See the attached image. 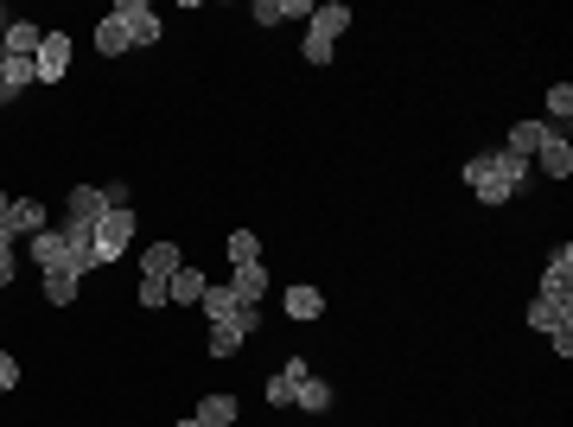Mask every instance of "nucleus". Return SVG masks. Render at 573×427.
I'll return each mask as SVG.
<instances>
[{
  "label": "nucleus",
  "mask_w": 573,
  "mask_h": 427,
  "mask_svg": "<svg viewBox=\"0 0 573 427\" xmlns=\"http://www.w3.org/2000/svg\"><path fill=\"white\" fill-rule=\"evenodd\" d=\"M542 300H561L573 306V243H561L548 255V275H542Z\"/></svg>",
  "instance_id": "0eeeda50"
},
{
  "label": "nucleus",
  "mask_w": 573,
  "mask_h": 427,
  "mask_svg": "<svg viewBox=\"0 0 573 427\" xmlns=\"http://www.w3.org/2000/svg\"><path fill=\"white\" fill-rule=\"evenodd\" d=\"M45 300L51 306H71L77 300V275H71V268H45Z\"/></svg>",
  "instance_id": "5701e85b"
},
{
  "label": "nucleus",
  "mask_w": 573,
  "mask_h": 427,
  "mask_svg": "<svg viewBox=\"0 0 573 427\" xmlns=\"http://www.w3.org/2000/svg\"><path fill=\"white\" fill-rule=\"evenodd\" d=\"M7 204H13V198H7V192H0V224H7Z\"/></svg>",
  "instance_id": "f704fd0d"
},
{
  "label": "nucleus",
  "mask_w": 573,
  "mask_h": 427,
  "mask_svg": "<svg viewBox=\"0 0 573 427\" xmlns=\"http://www.w3.org/2000/svg\"><path fill=\"white\" fill-rule=\"evenodd\" d=\"M26 83H39V71H32V58H7V51H0V96H20Z\"/></svg>",
  "instance_id": "dca6fc26"
},
{
  "label": "nucleus",
  "mask_w": 573,
  "mask_h": 427,
  "mask_svg": "<svg viewBox=\"0 0 573 427\" xmlns=\"http://www.w3.org/2000/svg\"><path fill=\"white\" fill-rule=\"evenodd\" d=\"M332 39H319V32H306V64H332Z\"/></svg>",
  "instance_id": "c756f323"
},
{
  "label": "nucleus",
  "mask_w": 573,
  "mask_h": 427,
  "mask_svg": "<svg viewBox=\"0 0 573 427\" xmlns=\"http://www.w3.org/2000/svg\"><path fill=\"white\" fill-rule=\"evenodd\" d=\"M128 243H134V211H128V204H121V211H102V224H96V262L109 268Z\"/></svg>",
  "instance_id": "423d86ee"
},
{
  "label": "nucleus",
  "mask_w": 573,
  "mask_h": 427,
  "mask_svg": "<svg viewBox=\"0 0 573 427\" xmlns=\"http://www.w3.org/2000/svg\"><path fill=\"white\" fill-rule=\"evenodd\" d=\"M535 173H548V179H567L573 173V147H567V134H548L542 147H535Z\"/></svg>",
  "instance_id": "1a4fd4ad"
},
{
  "label": "nucleus",
  "mask_w": 573,
  "mask_h": 427,
  "mask_svg": "<svg viewBox=\"0 0 573 427\" xmlns=\"http://www.w3.org/2000/svg\"><path fill=\"white\" fill-rule=\"evenodd\" d=\"M64 211H71V224H102V211H109V198H102V185H71V198H64Z\"/></svg>",
  "instance_id": "9d476101"
},
{
  "label": "nucleus",
  "mask_w": 573,
  "mask_h": 427,
  "mask_svg": "<svg viewBox=\"0 0 573 427\" xmlns=\"http://www.w3.org/2000/svg\"><path fill=\"white\" fill-rule=\"evenodd\" d=\"M39 39H45V32H39V26H26V20H13V26H7V58H32V51H39Z\"/></svg>",
  "instance_id": "b1692460"
},
{
  "label": "nucleus",
  "mask_w": 573,
  "mask_h": 427,
  "mask_svg": "<svg viewBox=\"0 0 573 427\" xmlns=\"http://www.w3.org/2000/svg\"><path fill=\"white\" fill-rule=\"evenodd\" d=\"M548 134H554L548 122H516V128H510V147H503V153H516V160H535V147H542Z\"/></svg>",
  "instance_id": "6ab92c4d"
},
{
  "label": "nucleus",
  "mask_w": 573,
  "mask_h": 427,
  "mask_svg": "<svg viewBox=\"0 0 573 427\" xmlns=\"http://www.w3.org/2000/svg\"><path fill=\"white\" fill-rule=\"evenodd\" d=\"M198 421L204 427H236V396H204L198 402Z\"/></svg>",
  "instance_id": "4be33fe9"
},
{
  "label": "nucleus",
  "mask_w": 573,
  "mask_h": 427,
  "mask_svg": "<svg viewBox=\"0 0 573 427\" xmlns=\"http://www.w3.org/2000/svg\"><path fill=\"white\" fill-rule=\"evenodd\" d=\"M39 230H45V204H39V198H13V204H7V224H0V236H26V243H32Z\"/></svg>",
  "instance_id": "6e6552de"
},
{
  "label": "nucleus",
  "mask_w": 573,
  "mask_h": 427,
  "mask_svg": "<svg viewBox=\"0 0 573 427\" xmlns=\"http://www.w3.org/2000/svg\"><path fill=\"white\" fill-rule=\"evenodd\" d=\"M172 427H204V421H198V415H185V421H172Z\"/></svg>",
  "instance_id": "72a5a7b5"
},
{
  "label": "nucleus",
  "mask_w": 573,
  "mask_h": 427,
  "mask_svg": "<svg viewBox=\"0 0 573 427\" xmlns=\"http://www.w3.org/2000/svg\"><path fill=\"white\" fill-rule=\"evenodd\" d=\"M13 268H20V255H13V236H0V287L13 281Z\"/></svg>",
  "instance_id": "7c9ffc66"
},
{
  "label": "nucleus",
  "mask_w": 573,
  "mask_h": 427,
  "mask_svg": "<svg viewBox=\"0 0 573 427\" xmlns=\"http://www.w3.org/2000/svg\"><path fill=\"white\" fill-rule=\"evenodd\" d=\"M230 268H249V262H262V243H255V230H230Z\"/></svg>",
  "instance_id": "a878e982"
},
{
  "label": "nucleus",
  "mask_w": 573,
  "mask_h": 427,
  "mask_svg": "<svg viewBox=\"0 0 573 427\" xmlns=\"http://www.w3.org/2000/svg\"><path fill=\"white\" fill-rule=\"evenodd\" d=\"M179 268H185L179 243H153V249L141 255V275H147V281H172V275H179Z\"/></svg>",
  "instance_id": "f8f14e48"
},
{
  "label": "nucleus",
  "mask_w": 573,
  "mask_h": 427,
  "mask_svg": "<svg viewBox=\"0 0 573 427\" xmlns=\"http://www.w3.org/2000/svg\"><path fill=\"white\" fill-rule=\"evenodd\" d=\"M529 326H535V332H561V326H573V306L535 294V300H529Z\"/></svg>",
  "instance_id": "f3484780"
},
{
  "label": "nucleus",
  "mask_w": 573,
  "mask_h": 427,
  "mask_svg": "<svg viewBox=\"0 0 573 427\" xmlns=\"http://www.w3.org/2000/svg\"><path fill=\"white\" fill-rule=\"evenodd\" d=\"M58 236H64V268H71L77 281L96 275V268H102V262H96V224H71V217H64Z\"/></svg>",
  "instance_id": "20e7f679"
},
{
  "label": "nucleus",
  "mask_w": 573,
  "mask_h": 427,
  "mask_svg": "<svg viewBox=\"0 0 573 427\" xmlns=\"http://www.w3.org/2000/svg\"><path fill=\"white\" fill-rule=\"evenodd\" d=\"M71 51H77V39L51 26L45 39H39V51H32V71H39V83H58L64 71H71Z\"/></svg>",
  "instance_id": "39448f33"
},
{
  "label": "nucleus",
  "mask_w": 573,
  "mask_h": 427,
  "mask_svg": "<svg viewBox=\"0 0 573 427\" xmlns=\"http://www.w3.org/2000/svg\"><path fill=\"white\" fill-rule=\"evenodd\" d=\"M0 109H7V96H0Z\"/></svg>",
  "instance_id": "e433bc0d"
},
{
  "label": "nucleus",
  "mask_w": 573,
  "mask_h": 427,
  "mask_svg": "<svg viewBox=\"0 0 573 427\" xmlns=\"http://www.w3.org/2000/svg\"><path fill=\"white\" fill-rule=\"evenodd\" d=\"M204 287H211V281H204V268H179V275L166 281V300H179V306H198V300H204Z\"/></svg>",
  "instance_id": "a211bd4d"
},
{
  "label": "nucleus",
  "mask_w": 573,
  "mask_h": 427,
  "mask_svg": "<svg viewBox=\"0 0 573 427\" xmlns=\"http://www.w3.org/2000/svg\"><path fill=\"white\" fill-rule=\"evenodd\" d=\"M141 306L160 313V306H166V281H147V275H141Z\"/></svg>",
  "instance_id": "2f4dec72"
},
{
  "label": "nucleus",
  "mask_w": 573,
  "mask_h": 427,
  "mask_svg": "<svg viewBox=\"0 0 573 427\" xmlns=\"http://www.w3.org/2000/svg\"><path fill=\"white\" fill-rule=\"evenodd\" d=\"M529 173H535L529 160H516V153H503V147H497V153H491V179L478 185V204H510V198L529 185Z\"/></svg>",
  "instance_id": "f257e3e1"
},
{
  "label": "nucleus",
  "mask_w": 573,
  "mask_h": 427,
  "mask_svg": "<svg viewBox=\"0 0 573 427\" xmlns=\"http://www.w3.org/2000/svg\"><path fill=\"white\" fill-rule=\"evenodd\" d=\"M7 26H13V20H7V13H0V32H7Z\"/></svg>",
  "instance_id": "c9c22d12"
},
{
  "label": "nucleus",
  "mask_w": 573,
  "mask_h": 427,
  "mask_svg": "<svg viewBox=\"0 0 573 427\" xmlns=\"http://www.w3.org/2000/svg\"><path fill=\"white\" fill-rule=\"evenodd\" d=\"M548 115H554V122H567V115H573V90H567V83H554V90H548Z\"/></svg>",
  "instance_id": "c85d7f7f"
},
{
  "label": "nucleus",
  "mask_w": 573,
  "mask_h": 427,
  "mask_svg": "<svg viewBox=\"0 0 573 427\" xmlns=\"http://www.w3.org/2000/svg\"><path fill=\"white\" fill-rule=\"evenodd\" d=\"M96 51H102V58H121V51H134V45H128V32H121L109 13L96 20Z\"/></svg>",
  "instance_id": "393cba45"
},
{
  "label": "nucleus",
  "mask_w": 573,
  "mask_h": 427,
  "mask_svg": "<svg viewBox=\"0 0 573 427\" xmlns=\"http://www.w3.org/2000/svg\"><path fill=\"white\" fill-rule=\"evenodd\" d=\"M204 351H211V357H236V351H242V332H236V326H211Z\"/></svg>",
  "instance_id": "bb28decb"
},
{
  "label": "nucleus",
  "mask_w": 573,
  "mask_h": 427,
  "mask_svg": "<svg viewBox=\"0 0 573 427\" xmlns=\"http://www.w3.org/2000/svg\"><path fill=\"white\" fill-rule=\"evenodd\" d=\"M32 262H39V268H64V236L51 230V224L32 236Z\"/></svg>",
  "instance_id": "412c9836"
},
{
  "label": "nucleus",
  "mask_w": 573,
  "mask_h": 427,
  "mask_svg": "<svg viewBox=\"0 0 573 427\" xmlns=\"http://www.w3.org/2000/svg\"><path fill=\"white\" fill-rule=\"evenodd\" d=\"M249 20H255V26H281V20H312V7H306V0H255V7H249Z\"/></svg>",
  "instance_id": "4468645a"
},
{
  "label": "nucleus",
  "mask_w": 573,
  "mask_h": 427,
  "mask_svg": "<svg viewBox=\"0 0 573 427\" xmlns=\"http://www.w3.org/2000/svg\"><path fill=\"white\" fill-rule=\"evenodd\" d=\"M332 402H338V396H332V383H325V377H312V370H306L300 383H293V408H306V415H325Z\"/></svg>",
  "instance_id": "ddd939ff"
},
{
  "label": "nucleus",
  "mask_w": 573,
  "mask_h": 427,
  "mask_svg": "<svg viewBox=\"0 0 573 427\" xmlns=\"http://www.w3.org/2000/svg\"><path fill=\"white\" fill-rule=\"evenodd\" d=\"M230 294H236L242 306H262V294H268V268H262V262L230 268Z\"/></svg>",
  "instance_id": "9b49d317"
},
{
  "label": "nucleus",
  "mask_w": 573,
  "mask_h": 427,
  "mask_svg": "<svg viewBox=\"0 0 573 427\" xmlns=\"http://www.w3.org/2000/svg\"><path fill=\"white\" fill-rule=\"evenodd\" d=\"M262 396H268V408H293V377H287V370H281V377H268Z\"/></svg>",
  "instance_id": "cd10ccee"
},
{
  "label": "nucleus",
  "mask_w": 573,
  "mask_h": 427,
  "mask_svg": "<svg viewBox=\"0 0 573 427\" xmlns=\"http://www.w3.org/2000/svg\"><path fill=\"white\" fill-rule=\"evenodd\" d=\"M344 26H351V7H344V0H325V7H312V20H306V32H319V39H332V45H338Z\"/></svg>",
  "instance_id": "2eb2a0df"
},
{
  "label": "nucleus",
  "mask_w": 573,
  "mask_h": 427,
  "mask_svg": "<svg viewBox=\"0 0 573 427\" xmlns=\"http://www.w3.org/2000/svg\"><path fill=\"white\" fill-rule=\"evenodd\" d=\"M204 319H211V326H236L242 338H249L255 332V306H242L236 294H230V281H211V287H204Z\"/></svg>",
  "instance_id": "f03ea898"
},
{
  "label": "nucleus",
  "mask_w": 573,
  "mask_h": 427,
  "mask_svg": "<svg viewBox=\"0 0 573 427\" xmlns=\"http://www.w3.org/2000/svg\"><path fill=\"white\" fill-rule=\"evenodd\" d=\"M325 313V294H319V287H287V319H319Z\"/></svg>",
  "instance_id": "aec40b11"
},
{
  "label": "nucleus",
  "mask_w": 573,
  "mask_h": 427,
  "mask_svg": "<svg viewBox=\"0 0 573 427\" xmlns=\"http://www.w3.org/2000/svg\"><path fill=\"white\" fill-rule=\"evenodd\" d=\"M109 20L128 32V45H160V13H153L147 0H115Z\"/></svg>",
  "instance_id": "7ed1b4c3"
},
{
  "label": "nucleus",
  "mask_w": 573,
  "mask_h": 427,
  "mask_svg": "<svg viewBox=\"0 0 573 427\" xmlns=\"http://www.w3.org/2000/svg\"><path fill=\"white\" fill-rule=\"evenodd\" d=\"M13 383H20V364H13V351H0V396H7Z\"/></svg>",
  "instance_id": "473e14b6"
}]
</instances>
